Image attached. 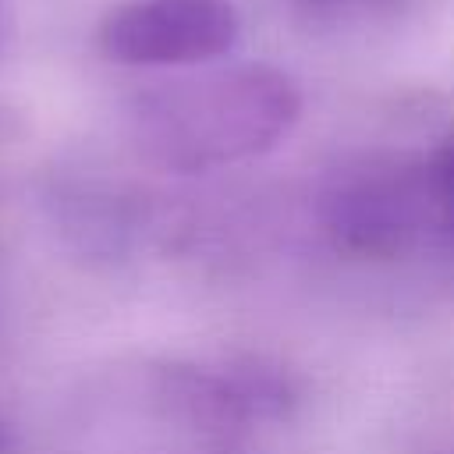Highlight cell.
<instances>
[{
	"label": "cell",
	"mask_w": 454,
	"mask_h": 454,
	"mask_svg": "<svg viewBox=\"0 0 454 454\" xmlns=\"http://www.w3.org/2000/svg\"><path fill=\"white\" fill-rule=\"evenodd\" d=\"M0 454H14V436L4 422H0Z\"/></svg>",
	"instance_id": "4"
},
{
	"label": "cell",
	"mask_w": 454,
	"mask_h": 454,
	"mask_svg": "<svg viewBox=\"0 0 454 454\" xmlns=\"http://www.w3.org/2000/svg\"><path fill=\"white\" fill-rule=\"evenodd\" d=\"M301 92L270 64L213 67L153 89L138 103V145L177 174L270 153L298 124Z\"/></svg>",
	"instance_id": "1"
},
{
	"label": "cell",
	"mask_w": 454,
	"mask_h": 454,
	"mask_svg": "<svg viewBox=\"0 0 454 454\" xmlns=\"http://www.w3.org/2000/svg\"><path fill=\"white\" fill-rule=\"evenodd\" d=\"M436 188H440V199L447 202L450 220H454V142H447V149L436 160Z\"/></svg>",
	"instance_id": "3"
},
{
	"label": "cell",
	"mask_w": 454,
	"mask_h": 454,
	"mask_svg": "<svg viewBox=\"0 0 454 454\" xmlns=\"http://www.w3.org/2000/svg\"><path fill=\"white\" fill-rule=\"evenodd\" d=\"M231 0H124L99 25V50L124 67H192L238 43Z\"/></svg>",
	"instance_id": "2"
},
{
	"label": "cell",
	"mask_w": 454,
	"mask_h": 454,
	"mask_svg": "<svg viewBox=\"0 0 454 454\" xmlns=\"http://www.w3.org/2000/svg\"><path fill=\"white\" fill-rule=\"evenodd\" d=\"M4 32H7V7L0 0V46H4Z\"/></svg>",
	"instance_id": "5"
}]
</instances>
